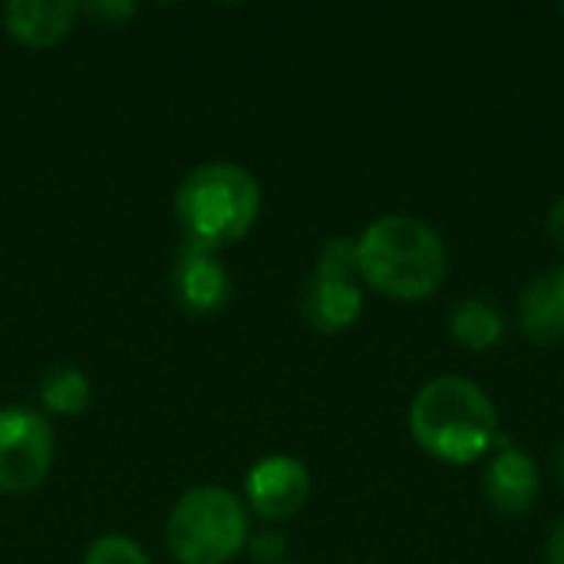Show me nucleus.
<instances>
[{
    "label": "nucleus",
    "mask_w": 564,
    "mask_h": 564,
    "mask_svg": "<svg viewBox=\"0 0 564 564\" xmlns=\"http://www.w3.org/2000/svg\"><path fill=\"white\" fill-rule=\"evenodd\" d=\"M360 278L393 301L430 297L449 271L443 235L413 215H383L357 238Z\"/></svg>",
    "instance_id": "nucleus-1"
},
{
    "label": "nucleus",
    "mask_w": 564,
    "mask_h": 564,
    "mask_svg": "<svg viewBox=\"0 0 564 564\" xmlns=\"http://www.w3.org/2000/svg\"><path fill=\"white\" fill-rule=\"evenodd\" d=\"M410 433L433 459L469 466L496 446L499 413L473 380L436 377L410 403Z\"/></svg>",
    "instance_id": "nucleus-2"
},
{
    "label": "nucleus",
    "mask_w": 564,
    "mask_h": 564,
    "mask_svg": "<svg viewBox=\"0 0 564 564\" xmlns=\"http://www.w3.org/2000/svg\"><path fill=\"white\" fill-rule=\"evenodd\" d=\"M261 215L258 178L235 162L195 165L175 192V218L185 245L202 251H225L238 245Z\"/></svg>",
    "instance_id": "nucleus-3"
},
{
    "label": "nucleus",
    "mask_w": 564,
    "mask_h": 564,
    "mask_svg": "<svg viewBox=\"0 0 564 564\" xmlns=\"http://www.w3.org/2000/svg\"><path fill=\"white\" fill-rule=\"evenodd\" d=\"M248 509L221 486L188 489L165 525L169 552L178 564H228L248 545Z\"/></svg>",
    "instance_id": "nucleus-4"
},
{
    "label": "nucleus",
    "mask_w": 564,
    "mask_h": 564,
    "mask_svg": "<svg viewBox=\"0 0 564 564\" xmlns=\"http://www.w3.org/2000/svg\"><path fill=\"white\" fill-rule=\"evenodd\" d=\"M56 436L43 413L30 406H0V492L30 496L50 476Z\"/></svg>",
    "instance_id": "nucleus-5"
},
{
    "label": "nucleus",
    "mask_w": 564,
    "mask_h": 564,
    "mask_svg": "<svg viewBox=\"0 0 564 564\" xmlns=\"http://www.w3.org/2000/svg\"><path fill=\"white\" fill-rule=\"evenodd\" d=\"M311 496L307 466L294 456H268L245 479V502L268 522L294 519Z\"/></svg>",
    "instance_id": "nucleus-6"
},
{
    "label": "nucleus",
    "mask_w": 564,
    "mask_h": 564,
    "mask_svg": "<svg viewBox=\"0 0 564 564\" xmlns=\"http://www.w3.org/2000/svg\"><path fill=\"white\" fill-rule=\"evenodd\" d=\"M172 294L182 311L195 317H208L231 301V278L218 261V254L185 245L172 268Z\"/></svg>",
    "instance_id": "nucleus-7"
},
{
    "label": "nucleus",
    "mask_w": 564,
    "mask_h": 564,
    "mask_svg": "<svg viewBox=\"0 0 564 564\" xmlns=\"http://www.w3.org/2000/svg\"><path fill=\"white\" fill-rule=\"evenodd\" d=\"M79 7L63 0H13L3 7V30L26 50L59 46L76 26Z\"/></svg>",
    "instance_id": "nucleus-8"
},
{
    "label": "nucleus",
    "mask_w": 564,
    "mask_h": 564,
    "mask_svg": "<svg viewBox=\"0 0 564 564\" xmlns=\"http://www.w3.org/2000/svg\"><path fill=\"white\" fill-rule=\"evenodd\" d=\"M519 324L539 347L564 344V264L542 271L519 297Z\"/></svg>",
    "instance_id": "nucleus-9"
},
{
    "label": "nucleus",
    "mask_w": 564,
    "mask_h": 564,
    "mask_svg": "<svg viewBox=\"0 0 564 564\" xmlns=\"http://www.w3.org/2000/svg\"><path fill=\"white\" fill-rule=\"evenodd\" d=\"M539 489H542V479H539L535 459L516 446H502L486 473L489 502L506 516H522L535 506Z\"/></svg>",
    "instance_id": "nucleus-10"
},
{
    "label": "nucleus",
    "mask_w": 564,
    "mask_h": 564,
    "mask_svg": "<svg viewBox=\"0 0 564 564\" xmlns=\"http://www.w3.org/2000/svg\"><path fill=\"white\" fill-rule=\"evenodd\" d=\"M364 311V294L357 281H337L311 274L301 288V314L321 334L347 330Z\"/></svg>",
    "instance_id": "nucleus-11"
},
{
    "label": "nucleus",
    "mask_w": 564,
    "mask_h": 564,
    "mask_svg": "<svg viewBox=\"0 0 564 564\" xmlns=\"http://www.w3.org/2000/svg\"><path fill=\"white\" fill-rule=\"evenodd\" d=\"M449 330H453L456 344H463L469 350H492L506 334V317L489 301L469 297L453 307Z\"/></svg>",
    "instance_id": "nucleus-12"
},
{
    "label": "nucleus",
    "mask_w": 564,
    "mask_h": 564,
    "mask_svg": "<svg viewBox=\"0 0 564 564\" xmlns=\"http://www.w3.org/2000/svg\"><path fill=\"white\" fill-rule=\"evenodd\" d=\"M93 387L79 367H53L40 380V400L56 416H79L89 406Z\"/></svg>",
    "instance_id": "nucleus-13"
},
{
    "label": "nucleus",
    "mask_w": 564,
    "mask_h": 564,
    "mask_svg": "<svg viewBox=\"0 0 564 564\" xmlns=\"http://www.w3.org/2000/svg\"><path fill=\"white\" fill-rule=\"evenodd\" d=\"M314 274L337 278V281H357L360 278V268H357V241L354 238H330L321 248V254H317Z\"/></svg>",
    "instance_id": "nucleus-14"
},
{
    "label": "nucleus",
    "mask_w": 564,
    "mask_h": 564,
    "mask_svg": "<svg viewBox=\"0 0 564 564\" xmlns=\"http://www.w3.org/2000/svg\"><path fill=\"white\" fill-rule=\"evenodd\" d=\"M83 564H152L145 549L126 535H102L96 539L86 555H83Z\"/></svg>",
    "instance_id": "nucleus-15"
},
{
    "label": "nucleus",
    "mask_w": 564,
    "mask_h": 564,
    "mask_svg": "<svg viewBox=\"0 0 564 564\" xmlns=\"http://www.w3.org/2000/svg\"><path fill=\"white\" fill-rule=\"evenodd\" d=\"M248 552L258 564H281L288 552V539L274 529H264L258 535H248Z\"/></svg>",
    "instance_id": "nucleus-16"
},
{
    "label": "nucleus",
    "mask_w": 564,
    "mask_h": 564,
    "mask_svg": "<svg viewBox=\"0 0 564 564\" xmlns=\"http://www.w3.org/2000/svg\"><path fill=\"white\" fill-rule=\"evenodd\" d=\"M79 13H93L106 20L109 26H119L122 20L135 17V3H89V7H79Z\"/></svg>",
    "instance_id": "nucleus-17"
},
{
    "label": "nucleus",
    "mask_w": 564,
    "mask_h": 564,
    "mask_svg": "<svg viewBox=\"0 0 564 564\" xmlns=\"http://www.w3.org/2000/svg\"><path fill=\"white\" fill-rule=\"evenodd\" d=\"M545 555H549V564H564V519H558V525L552 529Z\"/></svg>",
    "instance_id": "nucleus-18"
},
{
    "label": "nucleus",
    "mask_w": 564,
    "mask_h": 564,
    "mask_svg": "<svg viewBox=\"0 0 564 564\" xmlns=\"http://www.w3.org/2000/svg\"><path fill=\"white\" fill-rule=\"evenodd\" d=\"M549 235L555 238V245L564 251V195L552 205V212H549Z\"/></svg>",
    "instance_id": "nucleus-19"
},
{
    "label": "nucleus",
    "mask_w": 564,
    "mask_h": 564,
    "mask_svg": "<svg viewBox=\"0 0 564 564\" xmlns=\"http://www.w3.org/2000/svg\"><path fill=\"white\" fill-rule=\"evenodd\" d=\"M555 469H558V479H562L564 486V443L558 446V453H555Z\"/></svg>",
    "instance_id": "nucleus-20"
},
{
    "label": "nucleus",
    "mask_w": 564,
    "mask_h": 564,
    "mask_svg": "<svg viewBox=\"0 0 564 564\" xmlns=\"http://www.w3.org/2000/svg\"><path fill=\"white\" fill-rule=\"evenodd\" d=\"M562 13H564V3H562Z\"/></svg>",
    "instance_id": "nucleus-21"
}]
</instances>
